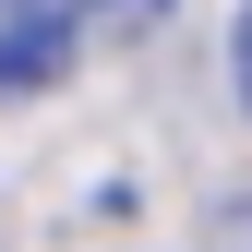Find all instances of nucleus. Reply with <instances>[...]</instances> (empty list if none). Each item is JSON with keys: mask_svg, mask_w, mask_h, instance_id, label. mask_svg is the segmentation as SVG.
Wrapping results in <instances>:
<instances>
[{"mask_svg": "<svg viewBox=\"0 0 252 252\" xmlns=\"http://www.w3.org/2000/svg\"><path fill=\"white\" fill-rule=\"evenodd\" d=\"M228 72H240V108H252V12H240V36H228Z\"/></svg>", "mask_w": 252, "mask_h": 252, "instance_id": "obj_2", "label": "nucleus"}, {"mask_svg": "<svg viewBox=\"0 0 252 252\" xmlns=\"http://www.w3.org/2000/svg\"><path fill=\"white\" fill-rule=\"evenodd\" d=\"M108 12H120V24H156V12H168V0H108Z\"/></svg>", "mask_w": 252, "mask_h": 252, "instance_id": "obj_3", "label": "nucleus"}, {"mask_svg": "<svg viewBox=\"0 0 252 252\" xmlns=\"http://www.w3.org/2000/svg\"><path fill=\"white\" fill-rule=\"evenodd\" d=\"M0 12H24V24H60V36H72V24L96 12V0H0Z\"/></svg>", "mask_w": 252, "mask_h": 252, "instance_id": "obj_1", "label": "nucleus"}]
</instances>
